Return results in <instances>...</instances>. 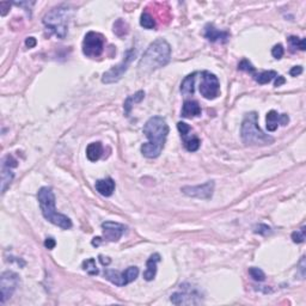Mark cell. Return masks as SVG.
<instances>
[{
	"instance_id": "obj_1",
	"label": "cell",
	"mask_w": 306,
	"mask_h": 306,
	"mask_svg": "<svg viewBox=\"0 0 306 306\" xmlns=\"http://www.w3.org/2000/svg\"><path fill=\"white\" fill-rule=\"evenodd\" d=\"M143 132L148 139V143L143 144L140 148L144 157L153 159L161 156L169 134V126L166 121L161 116L151 117L144 126Z\"/></svg>"
},
{
	"instance_id": "obj_2",
	"label": "cell",
	"mask_w": 306,
	"mask_h": 306,
	"mask_svg": "<svg viewBox=\"0 0 306 306\" xmlns=\"http://www.w3.org/2000/svg\"><path fill=\"white\" fill-rule=\"evenodd\" d=\"M171 59V47L164 38L153 41L144 53L138 65L139 73L150 74L156 69L164 67Z\"/></svg>"
},
{
	"instance_id": "obj_3",
	"label": "cell",
	"mask_w": 306,
	"mask_h": 306,
	"mask_svg": "<svg viewBox=\"0 0 306 306\" xmlns=\"http://www.w3.org/2000/svg\"><path fill=\"white\" fill-rule=\"evenodd\" d=\"M37 200L43 217L49 223L59 226L63 230H69L72 221L65 214H61L55 208V195L50 187H42L37 193Z\"/></svg>"
},
{
	"instance_id": "obj_4",
	"label": "cell",
	"mask_w": 306,
	"mask_h": 306,
	"mask_svg": "<svg viewBox=\"0 0 306 306\" xmlns=\"http://www.w3.org/2000/svg\"><path fill=\"white\" fill-rule=\"evenodd\" d=\"M257 113L251 112L246 114L242 122L241 135L242 140L245 145L249 146H267L274 143V138L268 134H264L258 127L257 122Z\"/></svg>"
},
{
	"instance_id": "obj_5",
	"label": "cell",
	"mask_w": 306,
	"mask_h": 306,
	"mask_svg": "<svg viewBox=\"0 0 306 306\" xmlns=\"http://www.w3.org/2000/svg\"><path fill=\"white\" fill-rule=\"evenodd\" d=\"M68 18L69 9L61 5V6L51 9L43 17V24L46 25V28L49 30L51 34L58 36L59 38H65L68 32Z\"/></svg>"
},
{
	"instance_id": "obj_6",
	"label": "cell",
	"mask_w": 306,
	"mask_h": 306,
	"mask_svg": "<svg viewBox=\"0 0 306 306\" xmlns=\"http://www.w3.org/2000/svg\"><path fill=\"white\" fill-rule=\"evenodd\" d=\"M135 54H136L135 48H130V49L126 53L125 58H123V60L121 61L119 65L114 66V67L110 68L109 71H107L104 74H103L102 83H104V84L117 83V81L122 78L123 74L127 72L130 63H132V60L134 59Z\"/></svg>"
},
{
	"instance_id": "obj_7",
	"label": "cell",
	"mask_w": 306,
	"mask_h": 306,
	"mask_svg": "<svg viewBox=\"0 0 306 306\" xmlns=\"http://www.w3.org/2000/svg\"><path fill=\"white\" fill-rule=\"evenodd\" d=\"M182 290L174 293L170 300L175 305H199L202 303L201 293L196 289H193L190 285H181Z\"/></svg>"
},
{
	"instance_id": "obj_8",
	"label": "cell",
	"mask_w": 306,
	"mask_h": 306,
	"mask_svg": "<svg viewBox=\"0 0 306 306\" xmlns=\"http://www.w3.org/2000/svg\"><path fill=\"white\" fill-rule=\"evenodd\" d=\"M104 36L99 32H89L83 41V53L87 58H98L104 50Z\"/></svg>"
},
{
	"instance_id": "obj_9",
	"label": "cell",
	"mask_w": 306,
	"mask_h": 306,
	"mask_svg": "<svg viewBox=\"0 0 306 306\" xmlns=\"http://www.w3.org/2000/svg\"><path fill=\"white\" fill-rule=\"evenodd\" d=\"M200 92L206 99H215L220 95V83L215 74L208 71L201 72Z\"/></svg>"
},
{
	"instance_id": "obj_10",
	"label": "cell",
	"mask_w": 306,
	"mask_h": 306,
	"mask_svg": "<svg viewBox=\"0 0 306 306\" xmlns=\"http://www.w3.org/2000/svg\"><path fill=\"white\" fill-rule=\"evenodd\" d=\"M139 275V268L138 267H129L126 269L125 272L120 273L117 271H112V269H105L104 276L105 279L109 280L112 284L115 286H126V285L130 284V282L135 281V279Z\"/></svg>"
},
{
	"instance_id": "obj_11",
	"label": "cell",
	"mask_w": 306,
	"mask_h": 306,
	"mask_svg": "<svg viewBox=\"0 0 306 306\" xmlns=\"http://www.w3.org/2000/svg\"><path fill=\"white\" fill-rule=\"evenodd\" d=\"M19 276L14 272H4L0 277V290H1V298L0 303L4 304L9 298L12 297L14 292L19 286Z\"/></svg>"
},
{
	"instance_id": "obj_12",
	"label": "cell",
	"mask_w": 306,
	"mask_h": 306,
	"mask_svg": "<svg viewBox=\"0 0 306 306\" xmlns=\"http://www.w3.org/2000/svg\"><path fill=\"white\" fill-rule=\"evenodd\" d=\"M182 193L189 197H195V199L209 200L212 199L213 192H214V182L208 181L201 186H186L182 188Z\"/></svg>"
},
{
	"instance_id": "obj_13",
	"label": "cell",
	"mask_w": 306,
	"mask_h": 306,
	"mask_svg": "<svg viewBox=\"0 0 306 306\" xmlns=\"http://www.w3.org/2000/svg\"><path fill=\"white\" fill-rule=\"evenodd\" d=\"M177 129H178L179 134H181L182 140H183L184 147L189 152H195L200 148L201 141L195 134H192V128L186 122H178L177 123Z\"/></svg>"
},
{
	"instance_id": "obj_14",
	"label": "cell",
	"mask_w": 306,
	"mask_h": 306,
	"mask_svg": "<svg viewBox=\"0 0 306 306\" xmlns=\"http://www.w3.org/2000/svg\"><path fill=\"white\" fill-rule=\"evenodd\" d=\"M18 161L11 154H7L2 159V168H1V193L4 194L7 188L10 187L11 182L14 181L15 174L12 172V168H17Z\"/></svg>"
},
{
	"instance_id": "obj_15",
	"label": "cell",
	"mask_w": 306,
	"mask_h": 306,
	"mask_svg": "<svg viewBox=\"0 0 306 306\" xmlns=\"http://www.w3.org/2000/svg\"><path fill=\"white\" fill-rule=\"evenodd\" d=\"M103 237L108 242H117L122 237L127 230V226L123 224L114 223V221H105L102 224Z\"/></svg>"
},
{
	"instance_id": "obj_16",
	"label": "cell",
	"mask_w": 306,
	"mask_h": 306,
	"mask_svg": "<svg viewBox=\"0 0 306 306\" xmlns=\"http://www.w3.org/2000/svg\"><path fill=\"white\" fill-rule=\"evenodd\" d=\"M290 122V117L287 114H277L275 110H271L267 114V129L269 132H275L277 129V126H287Z\"/></svg>"
},
{
	"instance_id": "obj_17",
	"label": "cell",
	"mask_w": 306,
	"mask_h": 306,
	"mask_svg": "<svg viewBox=\"0 0 306 306\" xmlns=\"http://www.w3.org/2000/svg\"><path fill=\"white\" fill-rule=\"evenodd\" d=\"M204 36L209 42H227L230 34L227 32H220L213 24H207L205 27Z\"/></svg>"
},
{
	"instance_id": "obj_18",
	"label": "cell",
	"mask_w": 306,
	"mask_h": 306,
	"mask_svg": "<svg viewBox=\"0 0 306 306\" xmlns=\"http://www.w3.org/2000/svg\"><path fill=\"white\" fill-rule=\"evenodd\" d=\"M95 188H96L97 192L99 194L103 195L105 197L112 196L113 193L115 192V182L114 179L108 177V178H103L96 181V184H95Z\"/></svg>"
},
{
	"instance_id": "obj_19",
	"label": "cell",
	"mask_w": 306,
	"mask_h": 306,
	"mask_svg": "<svg viewBox=\"0 0 306 306\" xmlns=\"http://www.w3.org/2000/svg\"><path fill=\"white\" fill-rule=\"evenodd\" d=\"M201 115V107H200L199 102L196 101H186L183 103L182 107L181 116L186 117V119H192V117H196Z\"/></svg>"
},
{
	"instance_id": "obj_20",
	"label": "cell",
	"mask_w": 306,
	"mask_h": 306,
	"mask_svg": "<svg viewBox=\"0 0 306 306\" xmlns=\"http://www.w3.org/2000/svg\"><path fill=\"white\" fill-rule=\"evenodd\" d=\"M159 261H161V255H159V254H153V255H151L150 258L147 259V262H146L147 269L144 272V279H145L146 281H152L154 277H156L157 263H158Z\"/></svg>"
},
{
	"instance_id": "obj_21",
	"label": "cell",
	"mask_w": 306,
	"mask_h": 306,
	"mask_svg": "<svg viewBox=\"0 0 306 306\" xmlns=\"http://www.w3.org/2000/svg\"><path fill=\"white\" fill-rule=\"evenodd\" d=\"M103 153V146L101 143H91L86 147V157L90 161H97Z\"/></svg>"
},
{
	"instance_id": "obj_22",
	"label": "cell",
	"mask_w": 306,
	"mask_h": 306,
	"mask_svg": "<svg viewBox=\"0 0 306 306\" xmlns=\"http://www.w3.org/2000/svg\"><path fill=\"white\" fill-rule=\"evenodd\" d=\"M196 72L189 74L183 79L181 84V92L184 96H189V95L194 94V84H195V77H196Z\"/></svg>"
},
{
	"instance_id": "obj_23",
	"label": "cell",
	"mask_w": 306,
	"mask_h": 306,
	"mask_svg": "<svg viewBox=\"0 0 306 306\" xmlns=\"http://www.w3.org/2000/svg\"><path fill=\"white\" fill-rule=\"evenodd\" d=\"M144 97H145V92L141 91V90L140 91L135 92V94L132 95V96L127 97V99L125 101V104H123V108H125V113H126V115H127V116L129 115L133 105H134L135 103H140L144 99Z\"/></svg>"
},
{
	"instance_id": "obj_24",
	"label": "cell",
	"mask_w": 306,
	"mask_h": 306,
	"mask_svg": "<svg viewBox=\"0 0 306 306\" xmlns=\"http://www.w3.org/2000/svg\"><path fill=\"white\" fill-rule=\"evenodd\" d=\"M277 77V73L275 71H263V72H259V73L254 74L253 78L255 79L258 84L261 85H264V84H268L271 83L273 79H275Z\"/></svg>"
},
{
	"instance_id": "obj_25",
	"label": "cell",
	"mask_w": 306,
	"mask_h": 306,
	"mask_svg": "<svg viewBox=\"0 0 306 306\" xmlns=\"http://www.w3.org/2000/svg\"><path fill=\"white\" fill-rule=\"evenodd\" d=\"M140 25L145 29H154L156 28V19L147 11H144L140 16Z\"/></svg>"
},
{
	"instance_id": "obj_26",
	"label": "cell",
	"mask_w": 306,
	"mask_h": 306,
	"mask_svg": "<svg viewBox=\"0 0 306 306\" xmlns=\"http://www.w3.org/2000/svg\"><path fill=\"white\" fill-rule=\"evenodd\" d=\"M81 267H83L84 271H85L89 275H98L99 271L98 268H97L96 259L95 258L85 259V261L83 262V264H81Z\"/></svg>"
},
{
	"instance_id": "obj_27",
	"label": "cell",
	"mask_w": 306,
	"mask_h": 306,
	"mask_svg": "<svg viewBox=\"0 0 306 306\" xmlns=\"http://www.w3.org/2000/svg\"><path fill=\"white\" fill-rule=\"evenodd\" d=\"M289 42L293 49H299V50L306 49L305 38H299V37H297V36H290Z\"/></svg>"
},
{
	"instance_id": "obj_28",
	"label": "cell",
	"mask_w": 306,
	"mask_h": 306,
	"mask_svg": "<svg viewBox=\"0 0 306 306\" xmlns=\"http://www.w3.org/2000/svg\"><path fill=\"white\" fill-rule=\"evenodd\" d=\"M305 237H306V227L305 226H303L300 230L294 231V232L292 233V241L297 244L304 243Z\"/></svg>"
},
{
	"instance_id": "obj_29",
	"label": "cell",
	"mask_w": 306,
	"mask_h": 306,
	"mask_svg": "<svg viewBox=\"0 0 306 306\" xmlns=\"http://www.w3.org/2000/svg\"><path fill=\"white\" fill-rule=\"evenodd\" d=\"M249 274L253 277L255 281H264L266 280V274H264L263 271L259 268H256V267H253V268H249Z\"/></svg>"
},
{
	"instance_id": "obj_30",
	"label": "cell",
	"mask_w": 306,
	"mask_h": 306,
	"mask_svg": "<svg viewBox=\"0 0 306 306\" xmlns=\"http://www.w3.org/2000/svg\"><path fill=\"white\" fill-rule=\"evenodd\" d=\"M238 69H241V71H244V72H248V73L253 74V76L256 73V69L253 66V64H251L249 60H246V59H243V60L239 63Z\"/></svg>"
},
{
	"instance_id": "obj_31",
	"label": "cell",
	"mask_w": 306,
	"mask_h": 306,
	"mask_svg": "<svg viewBox=\"0 0 306 306\" xmlns=\"http://www.w3.org/2000/svg\"><path fill=\"white\" fill-rule=\"evenodd\" d=\"M254 232L262 236H267L272 232V230L268 225H266V224H258V225H256L255 227H254Z\"/></svg>"
},
{
	"instance_id": "obj_32",
	"label": "cell",
	"mask_w": 306,
	"mask_h": 306,
	"mask_svg": "<svg viewBox=\"0 0 306 306\" xmlns=\"http://www.w3.org/2000/svg\"><path fill=\"white\" fill-rule=\"evenodd\" d=\"M284 53H285L284 47H282V45H280V43L279 45H275L272 49V55L274 56L275 59H277V60L284 56Z\"/></svg>"
},
{
	"instance_id": "obj_33",
	"label": "cell",
	"mask_w": 306,
	"mask_h": 306,
	"mask_svg": "<svg viewBox=\"0 0 306 306\" xmlns=\"http://www.w3.org/2000/svg\"><path fill=\"white\" fill-rule=\"evenodd\" d=\"M10 7H11V2H9V1L0 2V14H1V16H5V15L9 12Z\"/></svg>"
},
{
	"instance_id": "obj_34",
	"label": "cell",
	"mask_w": 306,
	"mask_h": 306,
	"mask_svg": "<svg viewBox=\"0 0 306 306\" xmlns=\"http://www.w3.org/2000/svg\"><path fill=\"white\" fill-rule=\"evenodd\" d=\"M55 245H56V242L54 238L49 237L45 241V246L48 249V250H53V249L55 248Z\"/></svg>"
},
{
	"instance_id": "obj_35",
	"label": "cell",
	"mask_w": 306,
	"mask_h": 306,
	"mask_svg": "<svg viewBox=\"0 0 306 306\" xmlns=\"http://www.w3.org/2000/svg\"><path fill=\"white\" fill-rule=\"evenodd\" d=\"M303 73V67L302 66H294V67H292V69L290 71V74L292 77H297L299 76V74Z\"/></svg>"
},
{
	"instance_id": "obj_36",
	"label": "cell",
	"mask_w": 306,
	"mask_h": 306,
	"mask_svg": "<svg viewBox=\"0 0 306 306\" xmlns=\"http://www.w3.org/2000/svg\"><path fill=\"white\" fill-rule=\"evenodd\" d=\"M36 38L35 37H28L27 40H25V46H27L28 48H34L36 46Z\"/></svg>"
},
{
	"instance_id": "obj_37",
	"label": "cell",
	"mask_w": 306,
	"mask_h": 306,
	"mask_svg": "<svg viewBox=\"0 0 306 306\" xmlns=\"http://www.w3.org/2000/svg\"><path fill=\"white\" fill-rule=\"evenodd\" d=\"M285 81H286V79L284 78V77L281 76H277L276 78H275V86H281L282 84H285Z\"/></svg>"
},
{
	"instance_id": "obj_38",
	"label": "cell",
	"mask_w": 306,
	"mask_h": 306,
	"mask_svg": "<svg viewBox=\"0 0 306 306\" xmlns=\"http://www.w3.org/2000/svg\"><path fill=\"white\" fill-rule=\"evenodd\" d=\"M99 261H101V263L103 264V266H109L112 259H110L109 257H104L103 255H99Z\"/></svg>"
},
{
	"instance_id": "obj_39",
	"label": "cell",
	"mask_w": 306,
	"mask_h": 306,
	"mask_svg": "<svg viewBox=\"0 0 306 306\" xmlns=\"http://www.w3.org/2000/svg\"><path fill=\"white\" fill-rule=\"evenodd\" d=\"M101 242H102V238H101V237L94 238V241H92V245H94V246H98L99 244H101Z\"/></svg>"
}]
</instances>
